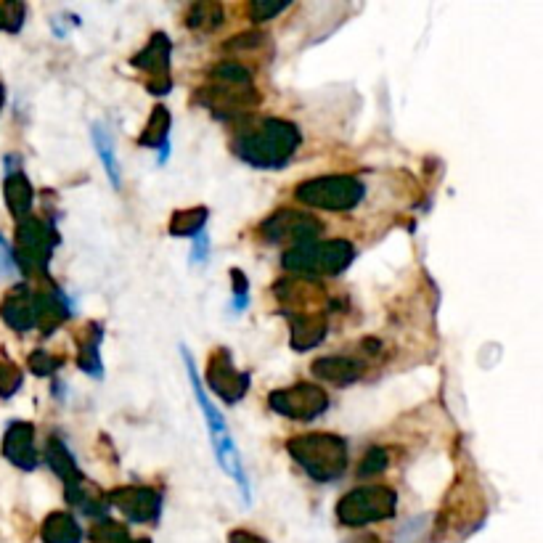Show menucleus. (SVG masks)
I'll list each match as a JSON object with an SVG mask.
<instances>
[{"mask_svg":"<svg viewBox=\"0 0 543 543\" xmlns=\"http://www.w3.org/2000/svg\"><path fill=\"white\" fill-rule=\"evenodd\" d=\"M183 361H186V371H189L194 398H197L199 408H202L204 422H207V430H210V435H212V445H215V453H218L220 467H223V472H226V475H231L236 483H239V491H242L244 504H249V498H252L249 496V480H247V475H244L242 459H239V451H236L234 438H231V432H228L226 422H223V414H220L218 408H215V403H212V400L207 398V393H204L202 379H199L197 369H194V361H191V355L186 353V350H183Z\"/></svg>","mask_w":543,"mask_h":543,"instance_id":"1","label":"nucleus"},{"mask_svg":"<svg viewBox=\"0 0 543 543\" xmlns=\"http://www.w3.org/2000/svg\"><path fill=\"white\" fill-rule=\"evenodd\" d=\"M93 144H96V151H99L101 162H104L109 181H112L114 189H120V165H117V154H114L112 138H109V133L104 130V125H96V128H93Z\"/></svg>","mask_w":543,"mask_h":543,"instance_id":"2","label":"nucleus"},{"mask_svg":"<svg viewBox=\"0 0 543 543\" xmlns=\"http://www.w3.org/2000/svg\"><path fill=\"white\" fill-rule=\"evenodd\" d=\"M3 271H11V257H8L6 244H3V239H0V273Z\"/></svg>","mask_w":543,"mask_h":543,"instance_id":"3","label":"nucleus"}]
</instances>
